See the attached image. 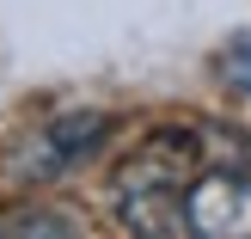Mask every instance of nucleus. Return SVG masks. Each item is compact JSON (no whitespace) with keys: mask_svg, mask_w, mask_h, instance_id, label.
<instances>
[{"mask_svg":"<svg viewBox=\"0 0 251 239\" xmlns=\"http://www.w3.org/2000/svg\"><path fill=\"white\" fill-rule=\"evenodd\" d=\"M0 233H80V221L61 215V209H12L0 221Z\"/></svg>","mask_w":251,"mask_h":239,"instance_id":"nucleus-3","label":"nucleus"},{"mask_svg":"<svg viewBox=\"0 0 251 239\" xmlns=\"http://www.w3.org/2000/svg\"><path fill=\"white\" fill-rule=\"evenodd\" d=\"M117 215L147 239H251V172L202 154V135L159 129L110 184Z\"/></svg>","mask_w":251,"mask_h":239,"instance_id":"nucleus-1","label":"nucleus"},{"mask_svg":"<svg viewBox=\"0 0 251 239\" xmlns=\"http://www.w3.org/2000/svg\"><path fill=\"white\" fill-rule=\"evenodd\" d=\"M221 80H227L233 92H251V31H239L227 43V55H221Z\"/></svg>","mask_w":251,"mask_h":239,"instance_id":"nucleus-4","label":"nucleus"},{"mask_svg":"<svg viewBox=\"0 0 251 239\" xmlns=\"http://www.w3.org/2000/svg\"><path fill=\"white\" fill-rule=\"evenodd\" d=\"M104 141H110V117L104 110H61V117H49L43 129L12 154V178H25V184L68 178V172L86 166Z\"/></svg>","mask_w":251,"mask_h":239,"instance_id":"nucleus-2","label":"nucleus"}]
</instances>
